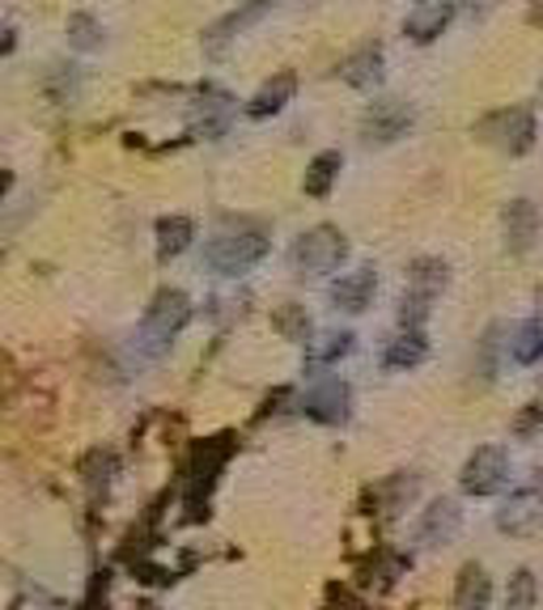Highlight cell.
Listing matches in <instances>:
<instances>
[{
	"label": "cell",
	"instance_id": "obj_1",
	"mask_svg": "<svg viewBox=\"0 0 543 610\" xmlns=\"http://www.w3.org/2000/svg\"><path fill=\"white\" fill-rule=\"evenodd\" d=\"M264 255H268V233L255 225H221L204 246V264L221 276H242Z\"/></svg>",
	"mask_w": 543,
	"mask_h": 610
},
{
	"label": "cell",
	"instance_id": "obj_2",
	"mask_svg": "<svg viewBox=\"0 0 543 610\" xmlns=\"http://www.w3.org/2000/svg\"><path fill=\"white\" fill-rule=\"evenodd\" d=\"M192 322V297L183 289H161L154 297V305L145 309V322H141V343L149 347V356L166 352L174 335Z\"/></svg>",
	"mask_w": 543,
	"mask_h": 610
},
{
	"label": "cell",
	"instance_id": "obj_3",
	"mask_svg": "<svg viewBox=\"0 0 543 610\" xmlns=\"http://www.w3.org/2000/svg\"><path fill=\"white\" fill-rule=\"evenodd\" d=\"M345 259H349V237L336 225L306 229L293 242V251H289V264H293L298 276H327V271H336Z\"/></svg>",
	"mask_w": 543,
	"mask_h": 610
},
{
	"label": "cell",
	"instance_id": "obj_4",
	"mask_svg": "<svg viewBox=\"0 0 543 610\" xmlns=\"http://www.w3.org/2000/svg\"><path fill=\"white\" fill-rule=\"evenodd\" d=\"M446 280H450V267L442 259H417L408 267V293H403V309H399V322L408 331H421V322L429 318L433 302L442 297Z\"/></svg>",
	"mask_w": 543,
	"mask_h": 610
},
{
	"label": "cell",
	"instance_id": "obj_5",
	"mask_svg": "<svg viewBox=\"0 0 543 610\" xmlns=\"http://www.w3.org/2000/svg\"><path fill=\"white\" fill-rule=\"evenodd\" d=\"M475 136L484 145H497L509 157H522V152L535 145V114L522 111V107H509V111H493L475 123Z\"/></svg>",
	"mask_w": 543,
	"mask_h": 610
},
{
	"label": "cell",
	"instance_id": "obj_6",
	"mask_svg": "<svg viewBox=\"0 0 543 610\" xmlns=\"http://www.w3.org/2000/svg\"><path fill=\"white\" fill-rule=\"evenodd\" d=\"M505 479H509V454L502 446H480L463 462V475H459L467 496H497L505 488Z\"/></svg>",
	"mask_w": 543,
	"mask_h": 610
},
{
	"label": "cell",
	"instance_id": "obj_7",
	"mask_svg": "<svg viewBox=\"0 0 543 610\" xmlns=\"http://www.w3.org/2000/svg\"><path fill=\"white\" fill-rule=\"evenodd\" d=\"M408 127H412V107H403L399 98L370 102L361 114V141L365 145H395L399 136H408Z\"/></svg>",
	"mask_w": 543,
	"mask_h": 610
},
{
	"label": "cell",
	"instance_id": "obj_8",
	"mask_svg": "<svg viewBox=\"0 0 543 610\" xmlns=\"http://www.w3.org/2000/svg\"><path fill=\"white\" fill-rule=\"evenodd\" d=\"M276 4H280V0H246V4H238L233 13L217 17V22L204 30V51H208V56H221L233 38L242 35L246 26H255V22H260L264 13H272Z\"/></svg>",
	"mask_w": 543,
	"mask_h": 610
},
{
	"label": "cell",
	"instance_id": "obj_9",
	"mask_svg": "<svg viewBox=\"0 0 543 610\" xmlns=\"http://www.w3.org/2000/svg\"><path fill=\"white\" fill-rule=\"evenodd\" d=\"M349 407H352V390L349 381L340 378H323L318 386H311L302 394V412L311 419H318V424H345Z\"/></svg>",
	"mask_w": 543,
	"mask_h": 610
},
{
	"label": "cell",
	"instance_id": "obj_10",
	"mask_svg": "<svg viewBox=\"0 0 543 610\" xmlns=\"http://www.w3.org/2000/svg\"><path fill=\"white\" fill-rule=\"evenodd\" d=\"M543 522V492L540 488H518L505 500V509L497 513V530L505 534H531Z\"/></svg>",
	"mask_w": 543,
	"mask_h": 610
},
{
	"label": "cell",
	"instance_id": "obj_11",
	"mask_svg": "<svg viewBox=\"0 0 543 610\" xmlns=\"http://www.w3.org/2000/svg\"><path fill=\"white\" fill-rule=\"evenodd\" d=\"M463 530V509H459V500H433L425 513H421V542L425 547H442V542H455Z\"/></svg>",
	"mask_w": 543,
	"mask_h": 610
},
{
	"label": "cell",
	"instance_id": "obj_12",
	"mask_svg": "<svg viewBox=\"0 0 543 610\" xmlns=\"http://www.w3.org/2000/svg\"><path fill=\"white\" fill-rule=\"evenodd\" d=\"M540 237V208L531 199H514L505 204V246L509 255H527Z\"/></svg>",
	"mask_w": 543,
	"mask_h": 610
},
{
	"label": "cell",
	"instance_id": "obj_13",
	"mask_svg": "<svg viewBox=\"0 0 543 610\" xmlns=\"http://www.w3.org/2000/svg\"><path fill=\"white\" fill-rule=\"evenodd\" d=\"M450 22H455V0H421L403 17V35L412 38V42H433Z\"/></svg>",
	"mask_w": 543,
	"mask_h": 610
},
{
	"label": "cell",
	"instance_id": "obj_14",
	"mask_svg": "<svg viewBox=\"0 0 543 610\" xmlns=\"http://www.w3.org/2000/svg\"><path fill=\"white\" fill-rule=\"evenodd\" d=\"M374 293H378V276H374V267H361V271L340 276V280L331 284V302H336V309H349V314H361L365 305L374 302Z\"/></svg>",
	"mask_w": 543,
	"mask_h": 610
},
{
	"label": "cell",
	"instance_id": "obj_15",
	"mask_svg": "<svg viewBox=\"0 0 543 610\" xmlns=\"http://www.w3.org/2000/svg\"><path fill=\"white\" fill-rule=\"evenodd\" d=\"M340 76H345V85H352V89H374V85H383V47H378V42L357 47L349 60L340 64Z\"/></svg>",
	"mask_w": 543,
	"mask_h": 610
},
{
	"label": "cell",
	"instance_id": "obj_16",
	"mask_svg": "<svg viewBox=\"0 0 543 610\" xmlns=\"http://www.w3.org/2000/svg\"><path fill=\"white\" fill-rule=\"evenodd\" d=\"M293 89H298V76L276 73L272 81H264V85H260V94L246 102V114H251V119H272L276 111H285V102L293 98Z\"/></svg>",
	"mask_w": 543,
	"mask_h": 610
},
{
	"label": "cell",
	"instance_id": "obj_17",
	"mask_svg": "<svg viewBox=\"0 0 543 610\" xmlns=\"http://www.w3.org/2000/svg\"><path fill=\"white\" fill-rule=\"evenodd\" d=\"M493 602V581L480 564H467L459 572V585H455V607L459 610H484Z\"/></svg>",
	"mask_w": 543,
	"mask_h": 610
},
{
	"label": "cell",
	"instance_id": "obj_18",
	"mask_svg": "<svg viewBox=\"0 0 543 610\" xmlns=\"http://www.w3.org/2000/svg\"><path fill=\"white\" fill-rule=\"evenodd\" d=\"M340 170H345V157H340V152L336 149L318 152L311 166H306V183H302L306 195H311V199H323V195L331 191V183L340 179Z\"/></svg>",
	"mask_w": 543,
	"mask_h": 610
},
{
	"label": "cell",
	"instance_id": "obj_19",
	"mask_svg": "<svg viewBox=\"0 0 543 610\" xmlns=\"http://www.w3.org/2000/svg\"><path fill=\"white\" fill-rule=\"evenodd\" d=\"M192 237H195V225L188 217H161L157 221V255L161 259H174V255H183L192 246Z\"/></svg>",
	"mask_w": 543,
	"mask_h": 610
},
{
	"label": "cell",
	"instance_id": "obj_20",
	"mask_svg": "<svg viewBox=\"0 0 543 610\" xmlns=\"http://www.w3.org/2000/svg\"><path fill=\"white\" fill-rule=\"evenodd\" d=\"M429 356V343L421 331H403L399 340H390V347L383 352V365L387 369H417Z\"/></svg>",
	"mask_w": 543,
	"mask_h": 610
},
{
	"label": "cell",
	"instance_id": "obj_21",
	"mask_svg": "<svg viewBox=\"0 0 543 610\" xmlns=\"http://www.w3.org/2000/svg\"><path fill=\"white\" fill-rule=\"evenodd\" d=\"M509 356H514L518 365H540L543 361V318H527V322L514 331Z\"/></svg>",
	"mask_w": 543,
	"mask_h": 610
},
{
	"label": "cell",
	"instance_id": "obj_22",
	"mask_svg": "<svg viewBox=\"0 0 543 610\" xmlns=\"http://www.w3.org/2000/svg\"><path fill=\"white\" fill-rule=\"evenodd\" d=\"M352 352V335L349 331H331V335H318V340H306V361L314 365H336L340 356Z\"/></svg>",
	"mask_w": 543,
	"mask_h": 610
},
{
	"label": "cell",
	"instance_id": "obj_23",
	"mask_svg": "<svg viewBox=\"0 0 543 610\" xmlns=\"http://www.w3.org/2000/svg\"><path fill=\"white\" fill-rule=\"evenodd\" d=\"M540 598V581L531 569H518L509 576V589H505V610H531Z\"/></svg>",
	"mask_w": 543,
	"mask_h": 610
},
{
	"label": "cell",
	"instance_id": "obj_24",
	"mask_svg": "<svg viewBox=\"0 0 543 610\" xmlns=\"http://www.w3.org/2000/svg\"><path fill=\"white\" fill-rule=\"evenodd\" d=\"M272 327L293 343L311 340V318H306V309H302V305H280V309L272 314Z\"/></svg>",
	"mask_w": 543,
	"mask_h": 610
},
{
	"label": "cell",
	"instance_id": "obj_25",
	"mask_svg": "<svg viewBox=\"0 0 543 610\" xmlns=\"http://www.w3.org/2000/svg\"><path fill=\"white\" fill-rule=\"evenodd\" d=\"M69 42H73L77 51H94V47H102V26H98L89 13H73V17H69Z\"/></svg>",
	"mask_w": 543,
	"mask_h": 610
},
{
	"label": "cell",
	"instance_id": "obj_26",
	"mask_svg": "<svg viewBox=\"0 0 543 610\" xmlns=\"http://www.w3.org/2000/svg\"><path fill=\"white\" fill-rule=\"evenodd\" d=\"M47 89H51V98H56V102H69V98H77V73L60 64V69L51 73V85H47Z\"/></svg>",
	"mask_w": 543,
	"mask_h": 610
},
{
	"label": "cell",
	"instance_id": "obj_27",
	"mask_svg": "<svg viewBox=\"0 0 543 610\" xmlns=\"http://www.w3.org/2000/svg\"><path fill=\"white\" fill-rule=\"evenodd\" d=\"M540 419H543V407H535V403H531V412H522V416H518L514 432H522V437H527V432H535V424H540Z\"/></svg>",
	"mask_w": 543,
	"mask_h": 610
},
{
	"label": "cell",
	"instance_id": "obj_28",
	"mask_svg": "<svg viewBox=\"0 0 543 610\" xmlns=\"http://www.w3.org/2000/svg\"><path fill=\"white\" fill-rule=\"evenodd\" d=\"M327 610H365V602H357L352 594H345V589H340V594H331Z\"/></svg>",
	"mask_w": 543,
	"mask_h": 610
},
{
	"label": "cell",
	"instance_id": "obj_29",
	"mask_svg": "<svg viewBox=\"0 0 543 610\" xmlns=\"http://www.w3.org/2000/svg\"><path fill=\"white\" fill-rule=\"evenodd\" d=\"M0 51H13V30H0Z\"/></svg>",
	"mask_w": 543,
	"mask_h": 610
}]
</instances>
